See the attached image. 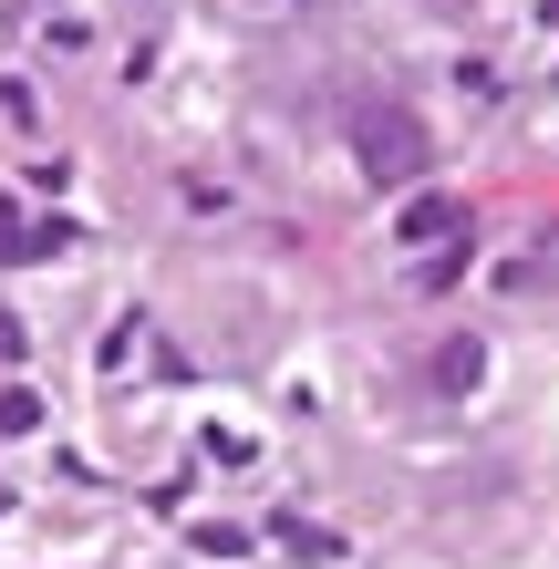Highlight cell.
<instances>
[{"label":"cell","instance_id":"obj_5","mask_svg":"<svg viewBox=\"0 0 559 569\" xmlns=\"http://www.w3.org/2000/svg\"><path fill=\"white\" fill-rule=\"evenodd\" d=\"M280 549L290 559H342V539H332V528H311V518H280Z\"/></svg>","mask_w":559,"mask_h":569},{"label":"cell","instance_id":"obj_4","mask_svg":"<svg viewBox=\"0 0 559 569\" xmlns=\"http://www.w3.org/2000/svg\"><path fill=\"white\" fill-rule=\"evenodd\" d=\"M487 383V342H477V331H456V342L436 352V393H477Z\"/></svg>","mask_w":559,"mask_h":569},{"label":"cell","instance_id":"obj_2","mask_svg":"<svg viewBox=\"0 0 559 569\" xmlns=\"http://www.w3.org/2000/svg\"><path fill=\"white\" fill-rule=\"evenodd\" d=\"M83 228L73 218H31V228H0V270H31V259H62Z\"/></svg>","mask_w":559,"mask_h":569},{"label":"cell","instance_id":"obj_8","mask_svg":"<svg viewBox=\"0 0 559 569\" xmlns=\"http://www.w3.org/2000/svg\"><path fill=\"white\" fill-rule=\"evenodd\" d=\"M0 362H21V321H0Z\"/></svg>","mask_w":559,"mask_h":569},{"label":"cell","instance_id":"obj_6","mask_svg":"<svg viewBox=\"0 0 559 569\" xmlns=\"http://www.w3.org/2000/svg\"><path fill=\"white\" fill-rule=\"evenodd\" d=\"M31 425H42V393H31V383H0V435H31Z\"/></svg>","mask_w":559,"mask_h":569},{"label":"cell","instance_id":"obj_3","mask_svg":"<svg viewBox=\"0 0 559 569\" xmlns=\"http://www.w3.org/2000/svg\"><path fill=\"white\" fill-rule=\"evenodd\" d=\"M456 228H467V208H456V197H436V187H425L415 208L393 218V239H405V249H425V239H456Z\"/></svg>","mask_w":559,"mask_h":569},{"label":"cell","instance_id":"obj_1","mask_svg":"<svg viewBox=\"0 0 559 569\" xmlns=\"http://www.w3.org/2000/svg\"><path fill=\"white\" fill-rule=\"evenodd\" d=\"M352 166H363L373 187H415L425 166H436V136H425V114H415V104L373 93V104H352Z\"/></svg>","mask_w":559,"mask_h":569},{"label":"cell","instance_id":"obj_7","mask_svg":"<svg viewBox=\"0 0 559 569\" xmlns=\"http://www.w3.org/2000/svg\"><path fill=\"white\" fill-rule=\"evenodd\" d=\"M197 549H208V559H239V549H249V528H228V518H208V528H197Z\"/></svg>","mask_w":559,"mask_h":569}]
</instances>
